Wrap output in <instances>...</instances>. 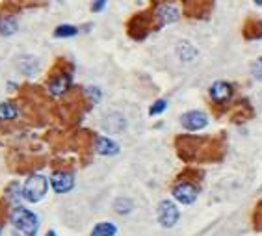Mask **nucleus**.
Masks as SVG:
<instances>
[{"label":"nucleus","instance_id":"obj_13","mask_svg":"<svg viewBox=\"0 0 262 236\" xmlns=\"http://www.w3.org/2000/svg\"><path fill=\"white\" fill-rule=\"evenodd\" d=\"M19 69L25 73L26 76H34L39 69V61L35 56H23L19 60Z\"/></svg>","mask_w":262,"mask_h":236},{"label":"nucleus","instance_id":"obj_4","mask_svg":"<svg viewBox=\"0 0 262 236\" xmlns=\"http://www.w3.org/2000/svg\"><path fill=\"white\" fill-rule=\"evenodd\" d=\"M197 196H199V188L192 182L182 181L173 186V197L182 205H193L197 201Z\"/></svg>","mask_w":262,"mask_h":236},{"label":"nucleus","instance_id":"obj_2","mask_svg":"<svg viewBox=\"0 0 262 236\" xmlns=\"http://www.w3.org/2000/svg\"><path fill=\"white\" fill-rule=\"evenodd\" d=\"M49 190V181L43 175H32L26 179L25 186H23V196L26 201L30 203H39L43 197L47 196Z\"/></svg>","mask_w":262,"mask_h":236},{"label":"nucleus","instance_id":"obj_3","mask_svg":"<svg viewBox=\"0 0 262 236\" xmlns=\"http://www.w3.org/2000/svg\"><path fill=\"white\" fill-rule=\"evenodd\" d=\"M181 218V212L177 208V205L169 199H164V201L158 205V223L166 229H171L175 227V223Z\"/></svg>","mask_w":262,"mask_h":236},{"label":"nucleus","instance_id":"obj_7","mask_svg":"<svg viewBox=\"0 0 262 236\" xmlns=\"http://www.w3.org/2000/svg\"><path fill=\"white\" fill-rule=\"evenodd\" d=\"M51 184L56 194H67V191H71L73 186H75V177H73V173L58 171V173H54V175L51 177Z\"/></svg>","mask_w":262,"mask_h":236},{"label":"nucleus","instance_id":"obj_21","mask_svg":"<svg viewBox=\"0 0 262 236\" xmlns=\"http://www.w3.org/2000/svg\"><path fill=\"white\" fill-rule=\"evenodd\" d=\"M86 95H88V99H90L91 104H97V102L101 101V90H99V88H95V85H90V88H86Z\"/></svg>","mask_w":262,"mask_h":236},{"label":"nucleus","instance_id":"obj_1","mask_svg":"<svg viewBox=\"0 0 262 236\" xmlns=\"http://www.w3.org/2000/svg\"><path fill=\"white\" fill-rule=\"evenodd\" d=\"M13 225V236H35L39 229V220L34 212L26 210L23 206H17L10 216Z\"/></svg>","mask_w":262,"mask_h":236},{"label":"nucleus","instance_id":"obj_14","mask_svg":"<svg viewBox=\"0 0 262 236\" xmlns=\"http://www.w3.org/2000/svg\"><path fill=\"white\" fill-rule=\"evenodd\" d=\"M117 232V227L110 221H102V223H97L91 231V236H114Z\"/></svg>","mask_w":262,"mask_h":236},{"label":"nucleus","instance_id":"obj_27","mask_svg":"<svg viewBox=\"0 0 262 236\" xmlns=\"http://www.w3.org/2000/svg\"><path fill=\"white\" fill-rule=\"evenodd\" d=\"M253 2H255L257 6H262V0H253Z\"/></svg>","mask_w":262,"mask_h":236},{"label":"nucleus","instance_id":"obj_28","mask_svg":"<svg viewBox=\"0 0 262 236\" xmlns=\"http://www.w3.org/2000/svg\"><path fill=\"white\" fill-rule=\"evenodd\" d=\"M0 232H2V223H0Z\"/></svg>","mask_w":262,"mask_h":236},{"label":"nucleus","instance_id":"obj_25","mask_svg":"<svg viewBox=\"0 0 262 236\" xmlns=\"http://www.w3.org/2000/svg\"><path fill=\"white\" fill-rule=\"evenodd\" d=\"M257 212H262V203L257 206ZM255 227H257V229H262V218H260V220L255 221Z\"/></svg>","mask_w":262,"mask_h":236},{"label":"nucleus","instance_id":"obj_12","mask_svg":"<svg viewBox=\"0 0 262 236\" xmlns=\"http://www.w3.org/2000/svg\"><path fill=\"white\" fill-rule=\"evenodd\" d=\"M177 56L181 58V61L188 63V61H193L197 56V49L190 43V41H181L177 45Z\"/></svg>","mask_w":262,"mask_h":236},{"label":"nucleus","instance_id":"obj_19","mask_svg":"<svg viewBox=\"0 0 262 236\" xmlns=\"http://www.w3.org/2000/svg\"><path fill=\"white\" fill-rule=\"evenodd\" d=\"M78 34V28L73 25H60L54 30V37H73Z\"/></svg>","mask_w":262,"mask_h":236},{"label":"nucleus","instance_id":"obj_16","mask_svg":"<svg viewBox=\"0 0 262 236\" xmlns=\"http://www.w3.org/2000/svg\"><path fill=\"white\" fill-rule=\"evenodd\" d=\"M19 116V110L13 102H2L0 104V121H11Z\"/></svg>","mask_w":262,"mask_h":236},{"label":"nucleus","instance_id":"obj_20","mask_svg":"<svg viewBox=\"0 0 262 236\" xmlns=\"http://www.w3.org/2000/svg\"><path fill=\"white\" fill-rule=\"evenodd\" d=\"M6 196L10 197L11 203H19L20 197H25V196H23V191H20V188L17 184H11L10 188H8V191H6Z\"/></svg>","mask_w":262,"mask_h":236},{"label":"nucleus","instance_id":"obj_17","mask_svg":"<svg viewBox=\"0 0 262 236\" xmlns=\"http://www.w3.org/2000/svg\"><path fill=\"white\" fill-rule=\"evenodd\" d=\"M132 208H134V203H132V199H128V197H119V199H116V203H114V210H116L117 214H121V216L130 214Z\"/></svg>","mask_w":262,"mask_h":236},{"label":"nucleus","instance_id":"obj_23","mask_svg":"<svg viewBox=\"0 0 262 236\" xmlns=\"http://www.w3.org/2000/svg\"><path fill=\"white\" fill-rule=\"evenodd\" d=\"M167 108V101H164V99H160V101H157L155 104L149 108V114L151 116H158V114H162V112Z\"/></svg>","mask_w":262,"mask_h":236},{"label":"nucleus","instance_id":"obj_11","mask_svg":"<svg viewBox=\"0 0 262 236\" xmlns=\"http://www.w3.org/2000/svg\"><path fill=\"white\" fill-rule=\"evenodd\" d=\"M95 151L102 156H114L119 153V145L110 138H97L95 140Z\"/></svg>","mask_w":262,"mask_h":236},{"label":"nucleus","instance_id":"obj_22","mask_svg":"<svg viewBox=\"0 0 262 236\" xmlns=\"http://www.w3.org/2000/svg\"><path fill=\"white\" fill-rule=\"evenodd\" d=\"M251 75L257 78V80L262 82V56L260 58H257V60L251 63Z\"/></svg>","mask_w":262,"mask_h":236},{"label":"nucleus","instance_id":"obj_15","mask_svg":"<svg viewBox=\"0 0 262 236\" xmlns=\"http://www.w3.org/2000/svg\"><path fill=\"white\" fill-rule=\"evenodd\" d=\"M19 30V25L13 17H2L0 19V35H13L15 32Z\"/></svg>","mask_w":262,"mask_h":236},{"label":"nucleus","instance_id":"obj_10","mask_svg":"<svg viewBox=\"0 0 262 236\" xmlns=\"http://www.w3.org/2000/svg\"><path fill=\"white\" fill-rule=\"evenodd\" d=\"M157 19L158 23H160L162 26L164 25H171V23H175L177 19H179V10H177L175 6H169V4H162L160 8L157 10Z\"/></svg>","mask_w":262,"mask_h":236},{"label":"nucleus","instance_id":"obj_9","mask_svg":"<svg viewBox=\"0 0 262 236\" xmlns=\"http://www.w3.org/2000/svg\"><path fill=\"white\" fill-rule=\"evenodd\" d=\"M102 128L112 132V134H119V132H123L126 128V119L121 114H117V112L108 114V116L102 119Z\"/></svg>","mask_w":262,"mask_h":236},{"label":"nucleus","instance_id":"obj_8","mask_svg":"<svg viewBox=\"0 0 262 236\" xmlns=\"http://www.w3.org/2000/svg\"><path fill=\"white\" fill-rule=\"evenodd\" d=\"M69 88H71L69 73H58V75H54L51 80H49V91H51V95H54V97L63 95Z\"/></svg>","mask_w":262,"mask_h":236},{"label":"nucleus","instance_id":"obj_26","mask_svg":"<svg viewBox=\"0 0 262 236\" xmlns=\"http://www.w3.org/2000/svg\"><path fill=\"white\" fill-rule=\"evenodd\" d=\"M47 236H56V232L54 231H49V232H47Z\"/></svg>","mask_w":262,"mask_h":236},{"label":"nucleus","instance_id":"obj_6","mask_svg":"<svg viewBox=\"0 0 262 236\" xmlns=\"http://www.w3.org/2000/svg\"><path fill=\"white\" fill-rule=\"evenodd\" d=\"M232 93H234V88L225 80H217L210 85V99L214 102H217V104L227 102L232 97Z\"/></svg>","mask_w":262,"mask_h":236},{"label":"nucleus","instance_id":"obj_18","mask_svg":"<svg viewBox=\"0 0 262 236\" xmlns=\"http://www.w3.org/2000/svg\"><path fill=\"white\" fill-rule=\"evenodd\" d=\"M247 39H260L262 37V23L260 20H251L246 28Z\"/></svg>","mask_w":262,"mask_h":236},{"label":"nucleus","instance_id":"obj_5","mask_svg":"<svg viewBox=\"0 0 262 236\" xmlns=\"http://www.w3.org/2000/svg\"><path fill=\"white\" fill-rule=\"evenodd\" d=\"M181 125L190 132L201 131V128H205L208 125V117L205 112H199V110L186 112V114L181 116Z\"/></svg>","mask_w":262,"mask_h":236},{"label":"nucleus","instance_id":"obj_24","mask_svg":"<svg viewBox=\"0 0 262 236\" xmlns=\"http://www.w3.org/2000/svg\"><path fill=\"white\" fill-rule=\"evenodd\" d=\"M106 2H108V0H95V2L91 4V11H93V13H99V11H102V10H104Z\"/></svg>","mask_w":262,"mask_h":236}]
</instances>
